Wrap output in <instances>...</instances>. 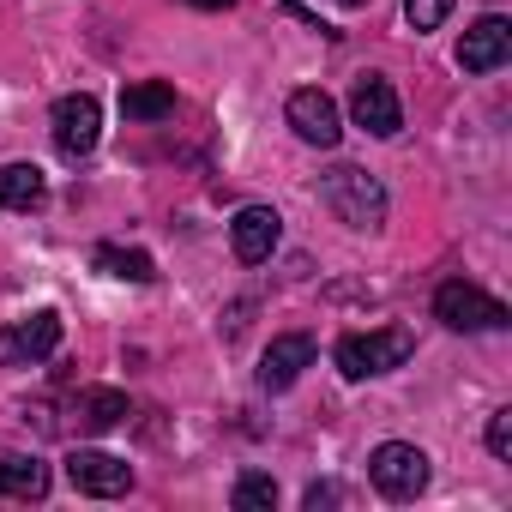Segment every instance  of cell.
Here are the masks:
<instances>
[{"mask_svg": "<svg viewBox=\"0 0 512 512\" xmlns=\"http://www.w3.org/2000/svg\"><path fill=\"white\" fill-rule=\"evenodd\" d=\"M320 199L332 205V217L338 223H350V229H380L386 223V187L368 175V169H356V163H338V169H326L320 175Z\"/></svg>", "mask_w": 512, "mask_h": 512, "instance_id": "1", "label": "cell"}, {"mask_svg": "<svg viewBox=\"0 0 512 512\" xmlns=\"http://www.w3.org/2000/svg\"><path fill=\"white\" fill-rule=\"evenodd\" d=\"M410 350H416V338H410L404 326H380V332H350V338H338L332 356H338V374H344V380H374V374L404 368Z\"/></svg>", "mask_w": 512, "mask_h": 512, "instance_id": "2", "label": "cell"}, {"mask_svg": "<svg viewBox=\"0 0 512 512\" xmlns=\"http://www.w3.org/2000/svg\"><path fill=\"white\" fill-rule=\"evenodd\" d=\"M434 320L452 326V332H506L512 314L500 296H488L482 284H464V278H446L434 290Z\"/></svg>", "mask_w": 512, "mask_h": 512, "instance_id": "3", "label": "cell"}, {"mask_svg": "<svg viewBox=\"0 0 512 512\" xmlns=\"http://www.w3.org/2000/svg\"><path fill=\"white\" fill-rule=\"evenodd\" d=\"M368 476H374V488L386 500H416L428 488V452L410 446V440H386V446H374Z\"/></svg>", "mask_w": 512, "mask_h": 512, "instance_id": "4", "label": "cell"}, {"mask_svg": "<svg viewBox=\"0 0 512 512\" xmlns=\"http://www.w3.org/2000/svg\"><path fill=\"white\" fill-rule=\"evenodd\" d=\"M97 139H103V103H97L91 91L61 97V103H55V151H61L67 163H79V157L97 151Z\"/></svg>", "mask_w": 512, "mask_h": 512, "instance_id": "5", "label": "cell"}, {"mask_svg": "<svg viewBox=\"0 0 512 512\" xmlns=\"http://www.w3.org/2000/svg\"><path fill=\"white\" fill-rule=\"evenodd\" d=\"M55 344H61V314L37 308L19 326H0V368H31V362L55 356Z\"/></svg>", "mask_w": 512, "mask_h": 512, "instance_id": "6", "label": "cell"}, {"mask_svg": "<svg viewBox=\"0 0 512 512\" xmlns=\"http://www.w3.org/2000/svg\"><path fill=\"white\" fill-rule=\"evenodd\" d=\"M350 115H356V127L374 133V139H398V133H404V103H398L392 79H380V73H362V79H356Z\"/></svg>", "mask_w": 512, "mask_h": 512, "instance_id": "7", "label": "cell"}, {"mask_svg": "<svg viewBox=\"0 0 512 512\" xmlns=\"http://www.w3.org/2000/svg\"><path fill=\"white\" fill-rule=\"evenodd\" d=\"M290 127H296V139L302 145H320V151H332L338 139H344V121H338V103L320 91V85H308V91H296L290 97Z\"/></svg>", "mask_w": 512, "mask_h": 512, "instance_id": "8", "label": "cell"}, {"mask_svg": "<svg viewBox=\"0 0 512 512\" xmlns=\"http://www.w3.org/2000/svg\"><path fill=\"white\" fill-rule=\"evenodd\" d=\"M278 235H284V217H278L272 205H241V211H235V223H229V247H235V260H241V266L272 260Z\"/></svg>", "mask_w": 512, "mask_h": 512, "instance_id": "9", "label": "cell"}, {"mask_svg": "<svg viewBox=\"0 0 512 512\" xmlns=\"http://www.w3.org/2000/svg\"><path fill=\"white\" fill-rule=\"evenodd\" d=\"M67 476H73L79 494H97V500H115V494L133 488V464H127V458H115V452H85V446L67 458Z\"/></svg>", "mask_w": 512, "mask_h": 512, "instance_id": "10", "label": "cell"}, {"mask_svg": "<svg viewBox=\"0 0 512 512\" xmlns=\"http://www.w3.org/2000/svg\"><path fill=\"white\" fill-rule=\"evenodd\" d=\"M506 55H512V25L500 13H482L464 31V43H458V67L464 73H494V67H506Z\"/></svg>", "mask_w": 512, "mask_h": 512, "instance_id": "11", "label": "cell"}, {"mask_svg": "<svg viewBox=\"0 0 512 512\" xmlns=\"http://www.w3.org/2000/svg\"><path fill=\"white\" fill-rule=\"evenodd\" d=\"M308 362H314V338H308V332H284V338H272V350L260 356V386H266V392H290Z\"/></svg>", "mask_w": 512, "mask_h": 512, "instance_id": "12", "label": "cell"}, {"mask_svg": "<svg viewBox=\"0 0 512 512\" xmlns=\"http://www.w3.org/2000/svg\"><path fill=\"white\" fill-rule=\"evenodd\" d=\"M0 205L7 211H43L49 205V181L37 163H0Z\"/></svg>", "mask_w": 512, "mask_h": 512, "instance_id": "13", "label": "cell"}, {"mask_svg": "<svg viewBox=\"0 0 512 512\" xmlns=\"http://www.w3.org/2000/svg\"><path fill=\"white\" fill-rule=\"evenodd\" d=\"M73 416H79V428H85V434H109V428H121V422H127V398H121L115 386H97V392H79Z\"/></svg>", "mask_w": 512, "mask_h": 512, "instance_id": "14", "label": "cell"}, {"mask_svg": "<svg viewBox=\"0 0 512 512\" xmlns=\"http://www.w3.org/2000/svg\"><path fill=\"white\" fill-rule=\"evenodd\" d=\"M0 494H13V500H43V494H49V464H43V458H0Z\"/></svg>", "mask_w": 512, "mask_h": 512, "instance_id": "15", "label": "cell"}, {"mask_svg": "<svg viewBox=\"0 0 512 512\" xmlns=\"http://www.w3.org/2000/svg\"><path fill=\"white\" fill-rule=\"evenodd\" d=\"M97 272H109V278H121V284H151V278H157V260H151V253H139V247L103 241V247H97Z\"/></svg>", "mask_w": 512, "mask_h": 512, "instance_id": "16", "label": "cell"}, {"mask_svg": "<svg viewBox=\"0 0 512 512\" xmlns=\"http://www.w3.org/2000/svg\"><path fill=\"white\" fill-rule=\"evenodd\" d=\"M121 109H127V121H163V115H175V85H163V79L127 85L121 91Z\"/></svg>", "mask_w": 512, "mask_h": 512, "instance_id": "17", "label": "cell"}, {"mask_svg": "<svg viewBox=\"0 0 512 512\" xmlns=\"http://www.w3.org/2000/svg\"><path fill=\"white\" fill-rule=\"evenodd\" d=\"M229 500H235V512H272V506H278V482H272V476H260V470H247V476L235 482V494H229Z\"/></svg>", "mask_w": 512, "mask_h": 512, "instance_id": "18", "label": "cell"}, {"mask_svg": "<svg viewBox=\"0 0 512 512\" xmlns=\"http://www.w3.org/2000/svg\"><path fill=\"white\" fill-rule=\"evenodd\" d=\"M452 7L458 0H404V19H410V31H440L452 19Z\"/></svg>", "mask_w": 512, "mask_h": 512, "instance_id": "19", "label": "cell"}, {"mask_svg": "<svg viewBox=\"0 0 512 512\" xmlns=\"http://www.w3.org/2000/svg\"><path fill=\"white\" fill-rule=\"evenodd\" d=\"M488 452H494L500 464L512 458V410H494V416H488Z\"/></svg>", "mask_w": 512, "mask_h": 512, "instance_id": "20", "label": "cell"}, {"mask_svg": "<svg viewBox=\"0 0 512 512\" xmlns=\"http://www.w3.org/2000/svg\"><path fill=\"white\" fill-rule=\"evenodd\" d=\"M338 500H344V494H338L332 482H314V488H308V512H326V506H338Z\"/></svg>", "mask_w": 512, "mask_h": 512, "instance_id": "21", "label": "cell"}, {"mask_svg": "<svg viewBox=\"0 0 512 512\" xmlns=\"http://www.w3.org/2000/svg\"><path fill=\"white\" fill-rule=\"evenodd\" d=\"M187 7H205V13H217V7H235V0H187Z\"/></svg>", "mask_w": 512, "mask_h": 512, "instance_id": "22", "label": "cell"}, {"mask_svg": "<svg viewBox=\"0 0 512 512\" xmlns=\"http://www.w3.org/2000/svg\"><path fill=\"white\" fill-rule=\"evenodd\" d=\"M338 7H368V0H338Z\"/></svg>", "mask_w": 512, "mask_h": 512, "instance_id": "23", "label": "cell"}]
</instances>
